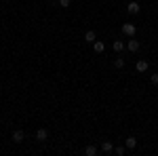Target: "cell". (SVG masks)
<instances>
[{
	"instance_id": "obj_1",
	"label": "cell",
	"mask_w": 158,
	"mask_h": 156,
	"mask_svg": "<svg viewBox=\"0 0 158 156\" xmlns=\"http://www.w3.org/2000/svg\"><path fill=\"white\" fill-rule=\"evenodd\" d=\"M127 11L131 13V15H137V13L141 11V4H139V2H135V0H131V2L127 4Z\"/></svg>"
},
{
	"instance_id": "obj_2",
	"label": "cell",
	"mask_w": 158,
	"mask_h": 156,
	"mask_svg": "<svg viewBox=\"0 0 158 156\" xmlns=\"http://www.w3.org/2000/svg\"><path fill=\"white\" fill-rule=\"evenodd\" d=\"M122 34L129 36V38H133L135 36V25L133 23H122Z\"/></svg>"
},
{
	"instance_id": "obj_3",
	"label": "cell",
	"mask_w": 158,
	"mask_h": 156,
	"mask_svg": "<svg viewBox=\"0 0 158 156\" xmlns=\"http://www.w3.org/2000/svg\"><path fill=\"white\" fill-rule=\"evenodd\" d=\"M148 68H150V63H148L146 59H139L137 63H135V70H137V72H141V74L148 72Z\"/></svg>"
},
{
	"instance_id": "obj_4",
	"label": "cell",
	"mask_w": 158,
	"mask_h": 156,
	"mask_svg": "<svg viewBox=\"0 0 158 156\" xmlns=\"http://www.w3.org/2000/svg\"><path fill=\"white\" fill-rule=\"evenodd\" d=\"M127 47H129V51H131V53H137V51H139V47H141V42H139V40H135V38H131V40L127 42Z\"/></svg>"
},
{
	"instance_id": "obj_5",
	"label": "cell",
	"mask_w": 158,
	"mask_h": 156,
	"mask_svg": "<svg viewBox=\"0 0 158 156\" xmlns=\"http://www.w3.org/2000/svg\"><path fill=\"white\" fill-rule=\"evenodd\" d=\"M23 139H25V133L23 131H19V129H17V131H13V141H15V144H21Z\"/></svg>"
},
{
	"instance_id": "obj_6",
	"label": "cell",
	"mask_w": 158,
	"mask_h": 156,
	"mask_svg": "<svg viewBox=\"0 0 158 156\" xmlns=\"http://www.w3.org/2000/svg\"><path fill=\"white\" fill-rule=\"evenodd\" d=\"M36 139L38 141H47V139H49V131H47V129H38L36 131Z\"/></svg>"
},
{
	"instance_id": "obj_7",
	"label": "cell",
	"mask_w": 158,
	"mask_h": 156,
	"mask_svg": "<svg viewBox=\"0 0 158 156\" xmlns=\"http://www.w3.org/2000/svg\"><path fill=\"white\" fill-rule=\"evenodd\" d=\"M95 32H93V30H89V32H85V40L86 42H89V44H93V42H95Z\"/></svg>"
},
{
	"instance_id": "obj_8",
	"label": "cell",
	"mask_w": 158,
	"mask_h": 156,
	"mask_svg": "<svg viewBox=\"0 0 158 156\" xmlns=\"http://www.w3.org/2000/svg\"><path fill=\"white\" fill-rule=\"evenodd\" d=\"M112 150H114V145H112V141H103V144H101V152H106V154H110Z\"/></svg>"
},
{
	"instance_id": "obj_9",
	"label": "cell",
	"mask_w": 158,
	"mask_h": 156,
	"mask_svg": "<svg viewBox=\"0 0 158 156\" xmlns=\"http://www.w3.org/2000/svg\"><path fill=\"white\" fill-rule=\"evenodd\" d=\"M124 145H127L129 150H133L135 145H137V139H135V137H127V141H124Z\"/></svg>"
},
{
	"instance_id": "obj_10",
	"label": "cell",
	"mask_w": 158,
	"mask_h": 156,
	"mask_svg": "<svg viewBox=\"0 0 158 156\" xmlns=\"http://www.w3.org/2000/svg\"><path fill=\"white\" fill-rule=\"evenodd\" d=\"M93 48H95V53H103L106 44H103V42H99V40H95V42H93Z\"/></svg>"
},
{
	"instance_id": "obj_11",
	"label": "cell",
	"mask_w": 158,
	"mask_h": 156,
	"mask_svg": "<svg viewBox=\"0 0 158 156\" xmlns=\"http://www.w3.org/2000/svg\"><path fill=\"white\" fill-rule=\"evenodd\" d=\"M85 154L86 156H95V154H97V148H95V145H86V148H85Z\"/></svg>"
},
{
	"instance_id": "obj_12",
	"label": "cell",
	"mask_w": 158,
	"mask_h": 156,
	"mask_svg": "<svg viewBox=\"0 0 158 156\" xmlns=\"http://www.w3.org/2000/svg\"><path fill=\"white\" fill-rule=\"evenodd\" d=\"M112 47H114V51H116V53H120L122 48H124V42H122V40H116V42H114Z\"/></svg>"
},
{
	"instance_id": "obj_13",
	"label": "cell",
	"mask_w": 158,
	"mask_h": 156,
	"mask_svg": "<svg viewBox=\"0 0 158 156\" xmlns=\"http://www.w3.org/2000/svg\"><path fill=\"white\" fill-rule=\"evenodd\" d=\"M114 65H116V68H124V59H122V57H116V59H114Z\"/></svg>"
},
{
	"instance_id": "obj_14",
	"label": "cell",
	"mask_w": 158,
	"mask_h": 156,
	"mask_svg": "<svg viewBox=\"0 0 158 156\" xmlns=\"http://www.w3.org/2000/svg\"><path fill=\"white\" fill-rule=\"evenodd\" d=\"M70 4H72V0H59V6H61V9H68Z\"/></svg>"
},
{
	"instance_id": "obj_15",
	"label": "cell",
	"mask_w": 158,
	"mask_h": 156,
	"mask_svg": "<svg viewBox=\"0 0 158 156\" xmlns=\"http://www.w3.org/2000/svg\"><path fill=\"white\" fill-rule=\"evenodd\" d=\"M114 152H116V154H118V156H122V154H124V145H118V148H116Z\"/></svg>"
},
{
	"instance_id": "obj_16",
	"label": "cell",
	"mask_w": 158,
	"mask_h": 156,
	"mask_svg": "<svg viewBox=\"0 0 158 156\" xmlns=\"http://www.w3.org/2000/svg\"><path fill=\"white\" fill-rule=\"evenodd\" d=\"M152 82L158 84V74H152Z\"/></svg>"
}]
</instances>
